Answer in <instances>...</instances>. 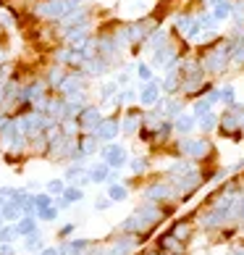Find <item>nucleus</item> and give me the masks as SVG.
<instances>
[{
	"label": "nucleus",
	"instance_id": "7",
	"mask_svg": "<svg viewBox=\"0 0 244 255\" xmlns=\"http://www.w3.org/2000/svg\"><path fill=\"white\" fill-rule=\"evenodd\" d=\"M218 129H221V134H242V111H237V108H226L221 113V124H218Z\"/></svg>",
	"mask_w": 244,
	"mask_h": 255
},
{
	"label": "nucleus",
	"instance_id": "17",
	"mask_svg": "<svg viewBox=\"0 0 244 255\" xmlns=\"http://www.w3.org/2000/svg\"><path fill=\"white\" fill-rule=\"evenodd\" d=\"M118 229L124 232V234H139L142 229H147V221H145L142 216H139V213L134 211V213L129 216V219H124V221H121V226H118Z\"/></svg>",
	"mask_w": 244,
	"mask_h": 255
},
{
	"label": "nucleus",
	"instance_id": "32",
	"mask_svg": "<svg viewBox=\"0 0 244 255\" xmlns=\"http://www.w3.org/2000/svg\"><path fill=\"white\" fill-rule=\"evenodd\" d=\"M137 77L142 79V82H153V79H155V74H153V63L139 61V63H137Z\"/></svg>",
	"mask_w": 244,
	"mask_h": 255
},
{
	"label": "nucleus",
	"instance_id": "35",
	"mask_svg": "<svg viewBox=\"0 0 244 255\" xmlns=\"http://www.w3.org/2000/svg\"><path fill=\"white\" fill-rule=\"evenodd\" d=\"M66 187H69V182H66V179H53V182H48V192H50V195H63Z\"/></svg>",
	"mask_w": 244,
	"mask_h": 255
},
{
	"label": "nucleus",
	"instance_id": "52",
	"mask_svg": "<svg viewBox=\"0 0 244 255\" xmlns=\"http://www.w3.org/2000/svg\"><path fill=\"white\" fill-rule=\"evenodd\" d=\"M92 255H105V250H102V253H92Z\"/></svg>",
	"mask_w": 244,
	"mask_h": 255
},
{
	"label": "nucleus",
	"instance_id": "39",
	"mask_svg": "<svg viewBox=\"0 0 244 255\" xmlns=\"http://www.w3.org/2000/svg\"><path fill=\"white\" fill-rule=\"evenodd\" d=\"M37 216H40L42 221H53L55 216H58V208H53V205H48V208H40V213H37Z\"/></svg>",
	"mask_w": 244,
	"mask_h": 255
},
{
	"label": "nucleus",
	"instance_id": "43",
	"mask_svg": "<svg viewBox=\"0 0 244 255\" xmlns=\"http://www.w3.org/2000/svg\"><path fill=\"white\" fill-rule=\"evenodd\" d=\"M129 74H131V71L126 69V71H121V74H118V77H116V82L121 84V90H124V87H129V79H131V77H129Z\"/></svg>",
	"mask_w": 244,
	"mask_h": 255
},
{
	"label": "nucleus",
	"instance_id": "8",
	"mask_svg": "<svg viewBox=\"0 0 244 255\" xmlns=\"http://www.w3.org/2000/svg\"><path fill=\"white\" fill-rule=\"evenodd\" d=\"M181 84H184V77H181V69H168L165 77L161 79V87L165 95H181Z\"/></svg>",
	"mask_w": 244,
	"mask_h": 255
},
{
	"label": "nucleus",
	"instance_id": "20",
	"mask_svg": "<svg viewBox=\"0 0 244 255\" xmlns=\"http://www.w3.org/2000/svg\"><path fill=\"white\" fill-rule=\"evenodd\" d=\"M63 179H66V182H77L79 187H84L87 182H92L89 174L84 171V166H69V168H66V174H63Z\"/></svg>",
	"mask_w": 244,
	"mask_h": 255
},
{
	"label": "nucleus",
	"instance_id": "41",
	"mask_svg": "<svg viewBox=\"0 0 244 255\" xmlns=\"http://www.w3.org/2000/svg\"><path fill=\"white\" fill-rule=\"evenodd\" d=\"M34 203H37V208H48V205H53L50 192H48V195H34Z\"/></svg>",
	"mask_w": 244,
	"mask_h": 255
},
{
	"label": "nucleus",
	"instance_id": "4",
	"mask_svg": "<svg viewBox=\"0 0 244 255\" xmlns=\"http://www.w3.org/2000/svg\"><path fill=\"white\" fill-rule=\"evenodd\" d=\"M145 197H147V200H153V203H168V200H176V197H181V195H179V187L168 179V182L150 184L145 190Z\"/></svg>",
	"mask_w": 244,
	"mask_h": 255
},
{
	"label": "nucleus",
	"instance_id": "27",
	"mask_svg": "<svg viewBox=\"0 0 244 255\" xmlns=\"http://www.w3.org/2000/svg\"><path fill=\"white\" fill-rule=\"evenodd\" d=\"M221 100H223V106H226V108H231L234 103H237V87H234L231 82L221 84Z\"/></svg>",
	"mask_w": 244,
	"mask_h": 255
},
{
	"label": "nucleus",
	"instance_id": "33",
	"mask_svg": "<svg viewBox=\"0 0 244 255\" xmlns=\"http://www.w3.org/2000/svg\"><path fill=\"white\" fill-rule=\"evenodd\" d=\"M147 168H150V160H147V158H131V163H129V171L134 174V176L145 174Z\"/></svg>",
	"mask_w": 244,
	"mask_h": 255
},
{
	"label": "nucleus",
	"instance_id": "29",
	"mask_svg": "<svg viewBox=\"0 0 244 255\" xmlns=\"http://www.w3.org/2000/svg\"><path fill=\"white\" fill-rule=\"evenodd\" d=\"M118 92H121V84L118 82H105L100 87V98H102V103H108V100H113Z\"/></svg>",
	"mask_w": 244,
	"mask_h": 255
},
{
	"label": "nucleus",
	"instance_id": "36",
	"mask_svg": "<svg viewBox=\"0 0 244 255\" xmlns=\"http://www.w3.org/2000/svg\"><path fill=\"white\" fill-rule=\"evenodd\" d=\"M171 234H173V237H179L181 242H186V240H189V234H192V229H189V224H176L171 229Z\"/></svg>",
	"mask_w": 244,
	"mask_h": 255
},
{
	"label": "nucleus",
	"instance_id": "18",
	"mask_svg": "<svg viewBox=\"0 0 244 255\" xmlns=\"http://www.w3.org/2000/svg\"><path fill=\"white\" fill-rule=\"evenodd\" d=\"M89 179L95 184H102V182H108V179H116V168H110L108 163H97V166H92Z\"/></svg>",
	"mask_w": 244,
	"mask_h": 255
},
{
	"label": "nucleus",
	"instance_id": "30",
	"mask_svg": "<svg viewBox=\"0 0 244 255\" xmlns=\"http://www.w3.org/2000/svg\"><path fill=\"white\" fill-rule=\"evenodd\" d=\"M97 139H100L97 134H89V137H84L81 142H79V150H81L84 155H95L97 150H100V147H97Z\"/></svg>",
	"mask_w": 244,
	"mask_h": 255
},
{
	"label": "nucleus",
	"instance_id": "50",
	"mask_svg": "<svg viewBox=\"0 0 244 255\" xmlns=\"http://www.w3.org/2000/svg\"><path fill=\"white\" fill-rule=\"evenodd\" d=\"M147 255H168V253L163 250V253H147Z\"/></svg>",
	"mask_w": 244,
	"mask_h": 255
},
{
	"label": "nucleus",
	"instance_id": "14",
	"mask_svg": "<svg viewBox=\"0 0 244 255\" xmlns=\"http://www.w3.org/2000/svg\"><path fill=\"white\" fill-rule=\"evenodd\" d=\"M118 131H121V121H116V119H102V124L95 129V134H97L100 139L113 142V139L118 137Z\"/></svg>",
	"mask_w": 244,
	"mask_h": 255
},
{
	"label": "nucleus",
	"instance_id": "6",
	"mask_svg": "<svg viewBox=\"0 0 244 255\" xmlns=\"http://www.w3.org/2000/svg\"><path fill=\"white\" fill-rule=\"evenodd\" d=\"M161 100H163V87H161V79L142 82V92H139V103H142L145 108H155Z\"/></svg>",
	"mask_w": 244,
	"mask_h": 255
},
{
	"label": "nucleus",
	"instance_id": "25",
	"mask_svg": "<svg viewBox=\"0 0 244 255\" xmlns=\"http://www.w3.org/2000/svg\"><path fill=\"white\" fill-rule=\"evenodd\" d=\"M189 111L194 113L197 119H202L205 113H210V111H213V103H210V98H208V95H202V98H197V100L192 103V108H189Z\"/></svg>",
	"mask_w": 244,
	"mask_h": 255
},
{
	"label": "nucleus",
	"instance_id": "10",
	"mask_svg": "<svg viewBox=\"0 0 244 255\" xmlns=\"http://www.w3.org/2000/svg\"><path fill=\"white\" fill-rule=\"evenodd\" d=\"M197 119L192 111H184V113H179V116L173 119V127H176V134L179 137H189V134H194V129H197Z\"/></svg>",
	"mask_w": 244,
	"mask_h": 255
},
{
	"label": "nucleus",
	"instance_id": "42",
	"mask_svg": "<svg viewBox=\"0 0 244 255\" xmlns=\"http://www.w3.org/2000/svg\"><path fill=\"white\" fill-rule=\"evenodd\" d=\"M110 203H113V200H110V197H97V200H95V211H108V208H110Z\"/></svg>",
	"mask_w": 244,
	"mask_h": 255
},
{
	"label": "nucleus",
	"instance_id": "19",
	"mask_svg": "<svg viewBox=\"0 0 244 255\" xmlns=\"http://www.w3.org/2000/svg\"><path fill=\"white\" fill-rule=\"evenodd\" d=\"M218 124H221V113L210 111V113H205V116H202L200 121H197V129H200L202 134H210V131L218 129Z\"/></svg>",
	"mask_w": 244,
	"mask_h": 255
},
{
	"label": "nucleus",
	"instance_id": "9",
	"mask_svg": "<svg viewBox=\"0 0 244 255\" xmlns=\"http://www.w3.org/2000/svg\"><path fill=\"white\" fill-rule=\"evenodd\" d=\"M155 108H161V113H163L165 119H176L179 113L186 111V103H184V98H179V95H168V98H163L161 103H158Z\"/></svg>",
	"mask_w": 244,
	"mask_h": 255
},
{
	"label": "nucleus",
	"instance_id": "46",
	"mask_svg": "<svg viewBox=\"0 0 244 255\" xmlns=\"http://www.w3.org/2000/svg\"><path fill=\"white\" fill-rule=\"evenodd\" d=\"M0 255H13V248H11V242H3V245H0Z\"/></svg>",
	"mask_w": 244,
	"mask_h": 255
},
{
	"label": "nucleus",
	"instance_id": "49",
	"mask_svg": "<svg viewBox=\"0 0 244 255\" xmlns=\"http://www.w3.org/2000/svg\"><path fill=\"white\" fill-rule=\"evenodd\" d=\"M3 205H5V195H3V192H0V208H3Z\"/></svg>",
	"mask_w": 244,
	"mask_h": 255
},
{
	"label": "nucleus",
	"instance_id": "28",
	"mask_svg": "<svg viewBox=\"0 0 244 255\" xmlns=\"http://www.w3.org/2000/svg\"><path fill=\"white\" fill-rule=\"evenodd\" d=\"M0 211H3V219H5V221H18V219H21V205H18L16 200L5 203Z\"/></svg>",
	"mask_w": 244,
	"mask_h": 255
},
{
	"label": "nucleus",
	"instance_id": "21",
	"mask_svg": "<svg viewBox=\"0 0 244 255\" xmlns=\"http://www.w3.org/2000/svg\"><path fill=\"white\" fill-rule=\"evenodd\" d=\"M134 248H137V240L134 237H129V240L124 237V240H118V242L110 245V248L105 250V255H129Z\"/></svg>",
	"mask_w": 244,
	"mask_h": 255
},
{
	"label": "nucleus",
	"instance_id": "51",
	"mask_svg": "<svg viewBox=\"0 0 244 255\" xmlns=\"http://www.w3.org/2000/svg\"><path fill=\"white\" fill-rule=\"evenodd\" d=\"M242 134H244V113H242Z\"/></svg>",
	"mask_w": 244,
	"mask_h": 255
},
{
	"label": "nucleus",
	"instance_id": "16",
	"mask_svg": "<svg viewBox=\"0 0 244 255\" xmlns=\"http://www.w3.org/2000/svg\"><path fill=\"white\" fill-rule=\"evenodd\" d=\"M165 42H171V40H168V29H165V26H158V29L145 40V50L147 53H155L158 48H163Z\"/></svg>",
	"mask_w": 244,
	"mask_h": 255
},
{
	"label": "nucleus",
	"instance_id": "26",
	"mask_svg": "<svg viewBox=\"0 0 244 255\" xmlns=\"http://www.w3.org/2000/svg\"><path fill=\"white\" fill-rule=\"evenodd\" d=\"M34 229H37V221L32 219V216H24V219H18V224H16V232H18V237H29V234H34Z\"/></svg>",
	"mask_w": 244,
	"mask_h": 255
},
{
	"label": "nucleus",
	"instance_id": "1",
	"mask_svg": "<svg viewBox=\"0 0 244 255\" xmlns=\"http://www.w3.org/2000/svg\"><path fill=\"white\" fill-rule=\"evenodd\" d=\"M176 147H179L181 158H189V160H205L210 153H213V145L208 142L205 137H181L179 142H176Z\"/></svg>",
	"mask_w": 244,
	"mask_h": 255
},
{
	"label": "nucleus",
	"instance_id": "3",
	"mask_svg": "<svg viewBox=\"0 0 244 255\" xmlns=\"http://www.w3.org/2000/svg\"><path fill=\"white\" fill-rule=\"evenodd\" d=\"M153 69H163V71H168V69H176V66L181 63V53H179V48H176L173 42H165L163 48H158L155 53H153Z\"/></svg>",
	"mask_w": 244,
	"mask_h": 255
},
{
	"label": "nucleus",
	"instance_id": "48",
	"mask_svg": "<svg viewBox=\"0 0 244 255\" xmlns=\"http://www.w3.org/2000/svg\"><path fill=\"white\" fill-rule=\"evenodd\" d=\"M229 255H244V250H242V248H237V250H234V253H229Z\"/></svg>",
	"mask_w": 244,
	"mask_h": 255
},
{
	"label": "nucleus",
	"instance_id": "47",
	"mask_svg": "<svg viewBox=\"0 0 244 255\" xmlns=\"http://www.w3.org/2000/svg\"><path fill=\"white\" fill-rule=\"evenodd\" d=\"M40 255H61V250L58 248H48V250H42Z\"/></svg>",
	"mask_w": 244,
	"mask_h": 255
},
{
	"label": "nucleus",
	"instance_id": "40",
	"mask_svg": "<svg viewBox=\"0 0 244 255\" xmlns=\"http://www.w3.org/2000/svg\"><path fill=\"white\" fill-rule=\"evenodd\" d=\"M63 74H61V69H53L50 71V84H53V87H63Z\"/></svg>",
	"mask_w": 244,
	"mask_h": 255
},
{
	"label": "nucleus",
	"instance_id": "11",
	"mask_svg": "<svg viewBox=\"0 0 244 255\" xmlns=\"http://www.w3.org/2000/svg\"><path fill=\"white\" fill-rule=\"evenodd\" d=\"M142 127H145V113L129 108L126 116H124V121H121V131H126V134H137Z\"/></svg>",
	"mask_w": 244,
	"mask_h": 255
},
{
	"label": "nucleus",
	"instance_id": "12",
	"mask_svg": "<svg viewBox=\"0 0 244 255\" xmlns=\"http://www.w3.org/2000/svg\"><path fill=\"white\" fill-rule=\"evenodd\" d=\"M100 124H102V113H100V108L89 106V108L81 111V116H79V127H81V129H92V131H95Z\"/></svg>",
	"mask_w": 244,
	"mask_h": 255
},
{
	"label": "nucleus",
	"instance_id": "22",
	"mask_svg": "<svg viewBox=\"0 0 244 255\" xmlns=\"http://www.w3.org/2000/svg\"><path fill=\"white\" fill-rule=\"evenodd\" d=\"M84 71L89 74V77H97V74H105L108 71V63L102 55H92V58L84 61Z\"/></svg>",
	"mask_w": 244,
	"mask_h": 255
},
{
	"label": "nucleus",
	"instance_id": "2",
	"mask_svg": "<svg viewBox=\"0 0 244 255\" xmlns=\"http://www.w3.org/2000/svg\"><path fill=\"white\" fill-rule=\"evenodd\" d=\"M77 8H79V0H45V3L34 8V13L42 18H63L66 13L77 11Z\"/></svg>",
	"mask_w": 244,
	"mask_h": 255
},
{
	"label": "nucleus",
	"instance_id": "5",
	"mask_svg": "<svg viewBox=\"0 0 244 255\" xmlns=\"http://www.w3.org/2000/svg\"><path fill=\"white\" fill-rule=\"evenodd\" d=\"M100 155H102V160H105V163L110 166V168H124L126 166V147L124 145H118V142H110V145H105L100 150Z\"/></svg>",
	"mask_w": 244,
	"mask_h": 255
},
{
	"label": "nucleus",
	"instance_id": "37",
	"mask_svg": "<svg viewBox=\"0 0 244 255\" xmlns=\"http://www.w3.org/2000/svg\"><path fill=\"white\" fill-rule=\"evenodd\" d=\"M18 237L16 226H0V242H13Z\"/></svg>",
	"mask_w": 244,
	"mask_h": 255
},
{
	"label": "nucleus",
	"instance_id": "31",
	"mask_svg": "<svg viewBox=\"0 0 244 255\" xmlns=\"http://www.w3.org/2000/svg\"><path fill=\"white\" fill-rule=\"evenodd\" d=\"M108 197H110V200H113V203H121V200H126V197H129V190H126L124 184L113 182V184L108 187Z\"/></svg>",
	"mask_w": 244,
	"mask_h": 255
},
{
	"label": "nucleus",
	"instance_id": "23",
	"mask_svg": "<svg viewBox=\"0 0 244 255\" xmlns=\"http://www.w3.org/2000/svg\"><path fill=\"white\" fill-rule=\"evenodd\" d=\"M213 16L218 18V21H226V18H231V11H234V0H218L213 8Z\"/></svg>",
	"mask_w": 244,
	"mask_h": 255
},
{
	"label": "nucleus",
	"instance_id": "24",
	"mask_svg": "<svg viewBox=\"0 0 244 255\" xmlns=\"http://www.w3.org/2000/svg\"><path fill=\"white\" fill-rule=\"evenodd\" d=\"M161 248H165V253H171V255H181V250H184V242H181L179 237H173L171 232H168L165 237L161 240Z\"/></svg>",
	"mask_w": 244,
	"mask_h": 255
},
{
	"label": "nucleus",
	"instance_id": "13",
	"mask_svg": "<svg viewBox=\"0 0 244 255\" xmlns=\"http://www.w3.org/2000/svg\"><path fill=\"white\" fill-rule=\"evenodd\" d=\"M61 90H63V95H66V98H81V95H84V79H81V74L66 77Z\"/></svg>",
	"mask_w": 244,
	"mask_h": 255
},
{
	"label": "nucleus",
	"instance_id": "45",
	"mask_svg": "<svg viewBox=\"0 0 244 255\" xmlns=\"http://www.w3.org/2000/svg\"><path fill=\"white\" fill-rule=\"evenodd\" d=\"M242 168H244V158H239L237 163H231V166H229V174H231V171L237 174V171H242Z\"/></svg>",
	"mask_w": 244,
	"mask_h": 255
},
{
	"label": "nucleus",
	"instance_id": "15",
	"mask_svg": "<svg viewBox=\"0 0 244 255\" xmlns=\"http://www.w3.org/2000/svg\"><path fill=\"white\" fill-rule=\"evenodd\" d=\"M137 213L147 221V226H153V224H158V221L163 219V211H161V208H158V203H153V200L142 203V205L137 208Z\"/></svg>",
	"mask_w": 244,
	"mask_h": 255
},
{
	"label": "nucleus",
	"instance_id": "34",
	"mask_svg": "<svg viewBox=\"0 0 244 255\" xmlns=\"http://www.w3.org/2000/svg\"><path fill=\"white\" fill-rule=\"evenodd\" d=\"M81 197H84L81 187H66V192H63V200H69V203H79Z\"/></svg>",
	"mask_w": 244,
	"mask_h": 255
},
{
	"label": "nucleus",
	"instance_id": "38",
	"mask_svg": "<svg viewBox=\"0 0 244 255\" xmlns=\"http://www.w3.org/2000/svg\"><path fill=\"white\" fill-rule=\"evenodd\" d=\"M87 240H74L71 245H69V255H84V250H87Z\"/></svg>",
	"mask_w": 244,
	"mask_h": 255
},
{
	"label": "nucleus",
	"instance_id": "44",
	"mask_svg": "<svg viewBox=\"0 0 244 255\" xmlns=\"http://www.w3.org/2000/svg\"><path fill=\"white\" fill-rule=\"evenodd\" d=\"M74 229H77L74 224H63V229H61V237H71V234H74Z\"/></svg>",
	"mask_w": 244,
	"mask_h": 255
}]
</instances>
